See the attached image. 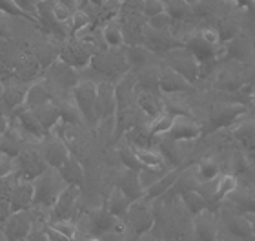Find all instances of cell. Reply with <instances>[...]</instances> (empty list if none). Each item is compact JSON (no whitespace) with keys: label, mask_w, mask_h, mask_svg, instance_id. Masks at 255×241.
<instances>
[{"label":"cell","mask_w":255,"mask_h":241,"mask_svg":"<svg viewBox=\"0 0 255 241\" xmlns=\"http://www.w3.org/2000/svg\"><path fill=\"white\" fill-rule=\"evenodd\" d=\"M224 57L232 60H239V62H248L254 55V48L245 37H234L230 38L228 46H224Z\"/></svg>","instance_id":"cell-23"},{"label":"cell","mask_w":255,"mask_h":241,"mask_svg":"<svg viewBox=\"0 0 255 241\" xmlns=\"http://www.w3.org/2000/svg\"><path fill=\"white\" fill-rule=\"evenodd\" d=\"M124 57H126V62L129 68H142V66L153 64L151 59L155 57V53L151 49H148L142 44H133V46H128L124 49Z\"/></svg>","instance_id":"cell-27"},{"label":"cell","mask_w":255,"mask_h":241,"mask_svg":"<svg viewBox=\"0 0 255 241\" xmlns=\"http://www.w3.org/2000/svg\"><path fill=\"white\" fill-rule=\"evenodd\" d=\"M168 170H170V168H166L164 170V166H159V168H148V166H142V168L138 170V181H140V187H142L144 192H146L151 185H155V183L159 181L160 177L164 176Z\"/></svg>","instance_id":"cell-38"},{"label":"cell","mask_w":255,"mask_h":241,"mask_svg":"<svg viewBox=\"0 0 255 241\" xmlns=\"http://www.w3.org/2000/svg\"><path fill=\"white\" fill-rule=\"evenodd\" d=\"M234 137L239 141L243 148L255 152V121H245L234 130Z\"/></svg>","instance_id":"cell-36"},{"label":"cell","mask_w":255,"mask_h":241,"mask_svg":"<svg viewBox=\"0 0 255 241\" xmlns=\"http://www.w3.org/2000/svg\"><path fill=\"white\" fill-rule=\"evenodd\" d=\"M164 13L175 22H191L197 16L188 0H164Z\"/></svg>","instance_id":"cell-26"},{"label":"cell","mask_w":255,"mask_h":241,"mask_svg":"<svg viewBox=\"0 0 255 241\" xmlns=\"http://www.w3.org/2000/svg\"><path fill=\"white\" fill-rule=\"evenodd\" d=\"M115 187L121 188L131 203L137 201V199L144 198V190H142V187H140V181H138V170L124 168V170L119 174V179H117V183H115Z\"/></svg>","instance_id":"cell-19"},{"label":"cell","mask_w":255,"mask_h":241,"mask_svg":"<svg viewBox=\"0 0 255 241\" xmlns=\"http://www.w3.org/2000/svg\"><path fill=\"white\" fill-rule=\"evenodd\" d=\"M133 148V154L137 157V161L140 163V166H148V168H159V166H164L166 161L162 157L159 150H155V148H149V146H131Z\"/></svg>","instance_id":"cell-32"},{"label":"cell","mask_w":255,"mask_h":241,"mask_svg":"<svg viewBox=\"0 0 255 241\" xmlns=\"http://www.w3.org/2000/svg\"><path fill=\"white\" fill-rule=\"evenodd\" d=\"M193 232L199 241H217V221L208 209L193 216Z\"/></svg>","instance_id":"cell-17"},{"label":"cell","mask_w":255,"mask_h":241,"mask_svg":"<svg viewBox=\"0 0 255 241\" xmlns=\"http://www.w3.org/2000/svg\"><path fill=\"white\" fill-rule=\"evenodd\" d=\"M91 70H95L99 75H106L108 80L110 77H124L128 71L131 70L126 62L124 53H121V48H106L97 51L91 57Z\"/></svg>","instance_id":"cell-3"},{"label":"cell","mask_w":255,"mask_h":241,"mask_svg":"<svg viewBox=\"0 0 255 241\" xmlns=\"http://www.w3.org/2000/svg\"><path fill=\"white\" fill-rule=\"evenodd\" d=\"M5 13H0V38L4 37V35H7V22H5Z\"/></svg>","instance_id":"cell-56"},{"label":"cell","mask_w":255,"mask_h":241,"mask_svg":"<svg viewBox=\"0 0 255 241\" xmlns=\"http://www.w3.org/2000/svg\"><path fill=\"white\" fill-rule=\"evenodd\" d=\"M197 37L204 44H208L210 48H219V44H221V33L215 27H202L197 31Z\"/></svg>","instance_id":"cell-44"},{"label":"cell","mask_w":255,"mask_h":241,"mask_svg":"<svg viewBox=\"0 0 255 241\" xmlns=\"http://www.w3.org/2000/svg\"><path fill=\"white\" fill-rule=\"evenodd\" d=\"M245 220L248 221V225H250V231H252V234H254V238H255V212H245Z\"/></svg>","instance_id":"cell-55"},{"label":"cell","mask_w":255,"mask_h":241,"mask_svg":"<svg viewBox=\"0 0 255 241\" xmlns=\"http://www.w3.org/2000/svg\"><path fill=\"white\" fill-rule=\"evenodd\" d=\"M250 168V159L243 154V152H239V154H235L234 156V174L237 176V174H243V172H246Z\"/></svg>","instance_id":"cell-50"},{"label":"cell","mask_w":255,"mask_h":241,"mask_svg":"<svg viewBox=\"0 0 255 241\" xmlns=\"http://www.w3.org/2000/svg\"><path fill=\"white\" fill-rule=\"evenodd\" d=\"M97 51L93 48L79 42L75 37H69L64 40L62 48L59 49V59L66 64L73 66L75 70H84L90 66L91 57Z\"/></svg>","instance_id":"cell-6"},{"label":"cell","mask_w":255,"mask_h":241,"mask_svg":"<svg viewBox=\"0 0 255 241\" xmlns=\"http://www.w3.org/2000/svg\"><path fill=\"white\" fill-rule=\"evenodd\" d=\"M48 168L46 161H44L42 154L38 150V145L33 148V146H27L24 150L15 157V174L16 177L20 179H27V181H33L37 176H40L44 170Z\"/></svg>","instance_id":"cell-5"},{"label":"cell","mask_w":255,"mask_h":241,"mask_svg":"<svg viewBox=\"0 0 255 241\" xmlns=\"http://www.w3.org/2000/svg\"><path fill=\"white\" fill-rule=\"evenodd\" d=\"M16 117V121L20 123V126L26 130V134H29L31 137H35L37 141H40L44 135L48 134L44 126L40 124V121L37 119V115L31 112V110H27V108H18L15 113H13Z\"/></svg>","instance_id":"cell-22"},{"label":"cell","mask_w":255,"mask_h":241,"mask_svg":"<svg viewBox=\"0 0 255 241\" xmlns=\"http://www.w3.org/2000/svg\"><path fill=\"white\" fill-rule=\"evenodd\" d=\"M124 223L128 229L135 231L137 234H144L146 231H149L155 225V216L151 207H149V201H146L144 198L133 201L128 209Z\"/></svg>","instance_id":"cell-10"},{"label":"cell","mask_w":255,"mask_h":241,"mask_svg":"<svg viewBox=\"0 0 255 241\" xmlns=\"http://www.w3.org/2000/svg\"><path fill=\"white\" fill-rule=\"evenodd\" d=\"M0 241H7V236L4 234V231H2V227H0Z\"/></svg>","instance_id":"cell-58"},{"label":"cell","mask_w":255,"mask_h":241,"mask_svg":"<svg viewBox=\"0 0 255 241\" xmlns=\"http://www.w3.org/2000/svg\"><path fill=\"white\" fill-rule=\"evenodd\" d=\"M164 11V0H142V13L146 18Z\"/></svg>","instance_id":"cell-46"},{"label":"cell","mask_w":255,"mask_h":241,"mask_svg":"<svg viewBox=\"0 0 255 241\" xmlns=\"http://www.w3.org/2000/svg\"><path fill=\"white\" fill-rule=\"evenodd\" d=\"M159 90L166 95H175V93H184V91L193 90V84L184 79L181 73H177L170 66L164 64L159 70Z\"/></svg>","instance_id":"cell-13"},{"label":"cell","mask_w":255,"mask_h":241,"mask_svg":"<svg viewBox=\"0 0 255 241\" xmlns=\"http://www.w3.org/2000/svg\"><path fill=\"white\" fill-rule=\"evenodd\" d=\"M40 0H15V4L18 5V9L24 11L35 24H37V7Z\"/></svg>","instance_id":"cell-48"},{"label":"cell","mask_w":255,"mask_h":241,"mask_svg":"<svg viewBox=\"0 0 255 241\" xmlns=\"http://www.w3.org/2000/svg\"><path fill=\"white\" fill-rule=\"evenodd\" d=\"M135 102H137L138 110L146 115L148 119L157 117L159 113L164 112V102L160 101L159 95L153 93V91H144L140 90L135 97Z\"/></svg>","instance_id":"cell-21"},{"label":"cell","mask_w":255,"mask_h":241,"mask_svg":"<svg viewBox=\"0 0 255 241\" xmlns=\"http://www.w3.org/2000/svg\"><path fill=\"white\" fill-rule=\"evenodd\" d=\"M181 199H182V203H184V207H186V210L191 216H195V214H199V212H202V210L208 209L206 198H204L197 188H191V190L182 192Z\"/></svg>","instance_id":"cell-35"},{"label":"cell","mask_w":255,"mask_h":241,"mask_svg":"<svg viewBox=\"0 0 255 241\" xmlns=\"http://www.w3.org/2000/svg\"><path fill=\"white\" fill-rule=\"evenodd\" d=\"M246 113V108L243 104H221V106H215L210 113V123H212V128H223V126H230L234 124L241 115Z\"/></svg>","instance_id":"cell-15"},{"label":"cell","mask_w":255,"mask_h":241,"mask_svg":"<svg viewBox=\"0 0 255 241\" xmlns=\"http://www.w3.org/2000/svg\"><path fill=\"white\" fill-rule=\"evenodd\" d=\"M202 135V126L197 123L195 119H191L186 113L175 115L173 126L168 132V137L173 141H195Z\"/></svg>","instance_id":"cell-12"},{"label":"cell","mask_w":255,"mask_h":241,"mask_svg":"<svg viewBox=\"0 0 255 241\" xmlns=\"http://www.w3.org/2000/svg\"><path fill=\"white\" fill-rule=\"evenodd\" d=\"M80 234V232H79ZM80 236L84 238V241H104L102 238H99V236H86V234H80Z\"/></svg>","instance_id":"cell-57"},{"label":"cell","mask_w":255,"mask_h":241,"mask_svg":"<svg viewBox=\"0 0 255 241\" xmlns=\"http://www.w3.org/2000/svg\"><path fill=\"white\" fill-rule=\"evenodd\" d=\"M73 11L69 5H66L64 2L60 0H53V16L57 18V22L64 24V26H68L69 22H71V15H73Z\"/></svg>","instance_id":"cell-43"},{"label":"cell","mask_w":255,"mask_h":241,"mask_svg":"<svg viewBox=\"0 0 255 241\" xmlns=\"http://www.w3.org/2000/svg\"><path fill=\"white\" fill-rule=\"evenodd\" d=\"M80 198V187L79 185H68L64 188L60 196L57 198L55 205L51 207L48 214V221H59V220H75L77 207H79Z\"/></svg>","instance_id":"cell-8"},{"label":"cell","mask_w":255,"mask_h":241,"mask_svg":"<svg viewBox=\"0 0 255 241\" xmlns=\"http://www.w3.org/2000/svg\"><path fill=\"white\" fill-rule=\"evenodd\" d=\"M27 86L29 84L20 82V80H13L11 84L4 86L2 95H0V108L4 110V113H15L18 108H22L27 93Z\"/></svg>","instance_id":"cell-14"},{"label":"cell","mask_w":255,"mask_h":241,"mask_svg":"<svg viewBox=\"0 0 255 241\" xmlns=\"http://www.w3.org/2000/svg\"><path fill=\"white\" fill-rule=\"evenodd\" d=\"M159 70L160 68H157L155 64L137 68V71H135V84L140 86V90L144 91L157 93V90H159Z\"/></svg>","instance_id":"cell-29"},{"label":"cell","mask_w":255,"mask_h":241,"mask_svg":"<svg viewBox=\"0 0 255 241\" xmlns=\"http://www.w3.org/2000/svg\"><path fill=\"white\" fill-rule=\"evenodd\" d=\"M24 241H49L48 236H46V231H44V221L42 220H35L33 221V227L27 238Z\"/></svg>","instance_id":"cell-47"},{"label":"cell","mask_w":255,"mask_h":241,"mask_svg":"<svg viewBox=\"0 0 255 241\" xmlns=\"http://www.w3.org/2000/svg\"><path fill=\"white\" fill-rule=\"evenodd\" d=\"M48 223L53 227L55 231L60 232L62 236L69 238L71 241H73L75 238H77V234H79V229H77L75 220H59V221H48Z\"/></svg>","instance_id":"cell-39"},{"label":"cell","mask_w":255,"mask_h":241,"mask_svg":"<svg viewBox=\"0 0 255 241\" xmlns=\"http://www.w3.org/2000/svg\"><path fill=\"white\" fill-rule=\"evenodd\" d=\"M173 119H175V115L170 112H162L159 113L157 117L149 119L148 123V132L153 137H160V135H168V132L171 130V126H173Z\"/></svg>","instance_id":"cell-34"},{"label":"cell","mask_w":255,"mask_h":241,"mask_svg":"<svg viewBox=\"0 0 255 241\" xmlns=\"http://www.w3.org/2000/svg\"><path fill=\"white\" fill-rule=\"evenodd\" d=\"M15 172V157H11L5 152H0V179L7 177Z\"/></svg>","instance_id":"cell-49"},{"label":"cell","mask_w":255,"mask_h":241,"mask_svg":"<svg viewBox=\"0 0 255 241\" xmlns=\"http://www.w3.org/2000/svg\"><path fill=\"white\" fill-rule=\"evenodd\" d=\"M46 101H53L51 86H49V82L46 79H37L27 86V93H26V99H24L22 108L33 110L35 106H38V104H42V102H46Z\"/></svg>","instance_id":"cell-18"},{"label":"cell","mask_w":255,"mask_h":241,"mask_svg":"<svg viewBox=\"0 0 255 241\" xmlns=\"http://www.w3.org/2000/svg\"><path fill=\"white\" fill-rule=\"evenodd\" d=\"M37 119L40 121V124L44 126L46 132H51V130L59 124L60 121V112H59V106H57V102L55 101H46L42 104H38L31 110Z\"/></svg>","instance_id":"cell-24"},{"label":"cell","mask_w":255,"mask_h":241,"mask_svg":"<svg viewBox=\"0 0 255 241\" xmlns=\"http://www.w3.org/2000/svg\"><path fill=\"white\" fill-rule=\"evenodd\" d=\"M57 170H59V174L62 176V179L68 183V185H79L80 187L82 181H84V177H86L84 166H82V163H80L73 154L64 161Z\"/></svg>","instance_id":"cell-25"},{"label":"cell","mask_w":255,"mask_h":241,"mask_svg":"<svg viewBox=\"0 0 255 241\" xmlns=\"http://www.w3.org/2000/svg\"><path fill=\"white\" fill-rule=\"evenodd\" d=\"M171 18L168 16V13H159V15L155 16H149V18H146V26L151 27V29H157V31H170L171 27Z\"/></svg>","instance_id":"cell-42"},{"label":"cell","mask_w":255,"mask_h":241,"mask_svg":"<svg viewBox=\"0 0 255 241\" xmlns=\"http://www.w3.org/2000/svg\"><path fill=\"white\" fill-rule=\"evenodd\" d=\"M162 59H164L166 66H170L171 70L181 73L191 84H195L197 80L201 79V62L186 46H175V48L168 49L162 53Z\"/></svg>","instance_id":"cell-2"},{"label":"cell","mask_w":255,"mask_h":241,"mask_svg":"<svg viewBox=\"0 0 255 241\" xmlns=\"http://www.w3.org/2000/svg\"><path fill=\"white\" fill-rule=\"evenodd\" d=\"M164 241H168V240H164Z\"/></svg>","instance_id":"cell-60"},{"label":"cell","mask_w":255,"mask_h":241,"mask_svg":"<svg viewBox=\"0 0 255 241\" xmlns=\"http://www.w3.org/2000/svg\"><path fill=\"white\" fill-rule=\"evenodd\" d=\"M97 84L90 79H80L77 84L71 88V97H73L75 104L80 110L82 117H84L86 126H97L95 117V99H97Z\"/></svg>","instance_id":"cell-4"},{"label":"cell","mask_w":255,"mask_h":241,"mask_svg":"<svg viewBox=\"0 0 255 241\" xmlns=\"http://www.w3.org/2000/svg\"><path fill=\"white\" fill-rule=\"evenodd\" d=\"M239 188V179L235 174H221V176L215 179V192H213V199L215 201H223L234 194L235 190Z\"/></svg>","instance_id":"cell-31"},{"label":"cell","mask_w":255,"mask_h":241,"mask_svg":"<svg viewBox=\"0 0 255 241\" xmlns=\"http://www.w3.org/2000/svg\"><path fill=\"white\" fill-rule=\"evenodd\" d=\"M7 201L11 203V209L13 210L31 209L33 183L15 176V183H13V188H11V194H9V198H7Z\"/></svg>","instance_id":"cell-16"},{"label":"cell","mask_w":255,"mask_h":241,"mask_svg":"<svg viewBox=\"0 0 255 241\" xmlns=\"http://www.w3.org/2000/svg\"><path fill=\"white\" fill-rule=\"evenodd\" d=\"M138 236H140V234H137L135 231H131V229H128L126 227V231H124L121 241H138Z\"/></svg>","instance_id":"cell-54"},{"label":"cell","mask_w":255,"mask_h":241,"mask_svg":"<svg viewBox=\"0 0 255 241\" xmlns=\"http://www.w3.org/2000/svg\"><path fill=\"white\" fill-rule=\"evenodd\" d=\"M252 99H254V101H255V90H254V93H252Z\"/></svg>","instance_id":"cell-59"},{"label":"cell","mask_w":255,"mask_h":241,"mask_svg":"<svg viewBox=\"0 0 255 241\" xmlns=\"http://www.w3.org/2000/svg\"><path fill=\"white\" fill-rule=\"evenodd\" d=\"M102 40L106 44V48H123L124 44V33L121 27L119 18H110L102 24Z\"/></svg>","instance_id":"cell-30"},{"label":"cell","mask_w":255,"mask_h":241,"mask_svg":"<svg viewBox=\"0 0 255 241\" xmlns=\"http://www.w3.org/2000/svg\"><path fill=\"white\" fill-rule=\"evenodd\" d=\"M117 115V93L115 84L112 80H101L97 84V99H95V117L97 123L102 119L115 117Z\"/></svg>","instance_id":"cell-11"},{"label":"cell","mask_w":255,"mask_h":241,"mask_svg":"<svg viewBox=\"0 0 255 241\" xmlns=\"http://www.w3.org/2000/svg\"><path fill=\"white\" fill-rule=\"evenodd\" d=\"M129 205H131V201L128 199L126 194L121 190L119 187H113L112 192H110V196H108L106 199V207L108 212H112L115 218H119V220H123L126 218L128 214V209H129Z\"/></svg>","instance_id":"cell-28"},{"label":"cell","mask_w":255,"mask_h":241,"mask_svg":"<svg viewBox=\"0 0 255 241\" xmlns=\"http://www.w3.org/2000/svg\"><path fill=\"white\" fill-rule=\"evenodd\" d=\"M0 13H5V15H9V16H16V18H24V20H26V18L31 20L24 11L18 9V5L15 4V0H0Z\"/></svg>","instance_id":"cell-45"},{"label":"cell","mask_w":255,"mask_h":241,"mask_svg":"<svg viewBox=\"0 0 255 241\" xmlns=\"http://www.w3.org/2000/svg\"><path fill=\"white\" fill-rule=\"evenodd\" d=\"M193 174H195V179L199 185H201V183H210L219 177L221 166H219V163L215 159H202L197 163Z\"/></svg>","instance_id":"cell-33"},{"label":"cell","mask_w":255,"mask_h":241,"mask_svg":"<svg viewBox=\"0 0 255 241\" xmlns=\"http://www.w3.org/2000/svg\"><path fill=\"white\" fill-rule=\"evenodd\" d=\"M138 241H164L162 236H160V232H157V227H151L149 231H146L144 234L138 236Z\"/></svg>","instance_id":"cell-53"},{"label":"cell","mask_w":255,"mask_h":241,"mask_svg":"<svg viewBox=\"0 0 255 241\" xmlns=\"http://www.w3.org/2000/svg\"><path fill=\"white\" fill-rule=\"evenodd\" d=\"M33 201L31 210L35 212L38 220L48 221V214L51 207L55 205L57 198L60 196L64 188L68 187V183L64 181L62 176L57 168L48 166L46 170L33 179Z\"/></svg>","instance_id":"cell-1"},{"label":"cell","mask_w":255,"mask_h":241,"mask_svg":"<svg viewBox=\"0 0 255 241\" xmlns=\"http://www.w3.org/2000/svg\"><path fill=\"white\" fill-rule=\"evenodd\" d=\"M44 231H46V236H48V240H49V241H71L69 238L62 236L60 232L55 231V229H53L51 225H49L48 221H44Z\"/></svg>","instance_id":"cell-51"},{"label":"cell","mask_w":255,"mask_h":241,"mask_svg":"<svg viewBox=\"0 0 255 241\" xmlns=\"http://www.w3.org/2000/svg\"><path fill=\"white\" fill-rule=\"evenodd\" d=\"M11 214H13L11 203L7 201V199H2V198H0V227L4 225L5 220H7V218H9Z\"/></svg>","instance_id":"cell-52"},{"label":"cell","mask_w":255,"mask_h":241,"mask_svg":"<svg viewBox=\"0 0 255 241\" xmlns=\"http://www.w3.org/2000/svg\"><path fill=\"white\" fill-rule=\"evenodd\" d=\"M71 27H69V31H71V37H73V33L80 31V29H84V27L91 26V18L88 16V13H86L84 9H80V7H77V9L73 11V15H71Z\"/></svg>","instance_id":"cell-40"},{"label":"cell","mask_w":255,"mask_h":241,"mask_svg":"<svg viewBox=\"0 0 255 241\" xmlns=\"http://www.w3.org/2000/svg\"><path fill=\"white\" fill-rule=\"evenodd\" d=\"M119 156H121V163L124 165V168H129V170H140V168H142L129 145L121 146V148H119Z\"/></svg>","instance_id":"cell-41"},{"label":"cell","mask_w":255,"mask_h":241,"mask_svg":"<svg viewBox=\"0 0 255 241\" xmlns=\"http://www.w3.org/2000/svg\"><path fill=\"white\" fill-rule=\"evenodd\" d=\"M38 150L42 154L46 165L51 168H59L64 161L71 156L69 146L66 145V141L60 137L59 134H55L53 130L44 135L40 143H38Z\"/></svg>","instance_id":"cell-7"},{"label":"cell","mask_w":255,"mask_h":241,"mask_svg":"<svg viewBox=\"0 0 255 241\" xmlns=\"http://www.w3.org/2000/svg\"><path fill=\"white\" fill-rule=\"evenodd\" d=\"M226 227L232 232V236H237L241 240H254V234H252L250 225L245 220V216H232V218H228Z\"/></svg>","instance_id":"cell-37"},{"label":"cell","mask_w":255,"mask_h":241,"mask_svg":"<svg viewBox=\"0 0 255 241\" xmlns=\"http://www.w3.org/2000/svg\"><path fill=\"white\" fill-rule=\"evenodd\" d=\"M181 172H182L181 168H170L164 176L160 177L159 181L155 183V185H151V187L144 192V199L151 203V201H155V199L162 198L166 192H170L171 188H173V185H175L177 177L181 176Z\"/></svg>","instance_id":"cell-20"},{"label":"cell","mask_w":255,"mask_h":241,"mask_svg":"<svg viewBox=\"0 0 255 241\" xmlns=\"http://www.w3.org/2000/svg\"><path fill=\"white\" fill-rule=\"evenodd\" d=\"M37 220V216L31 209L24 210H13V214L5 220L2 225V231L7 236V241H24L29 234L33 227V221Z\"/></svg>","instance_id":"cell-9"}]
</instances>
